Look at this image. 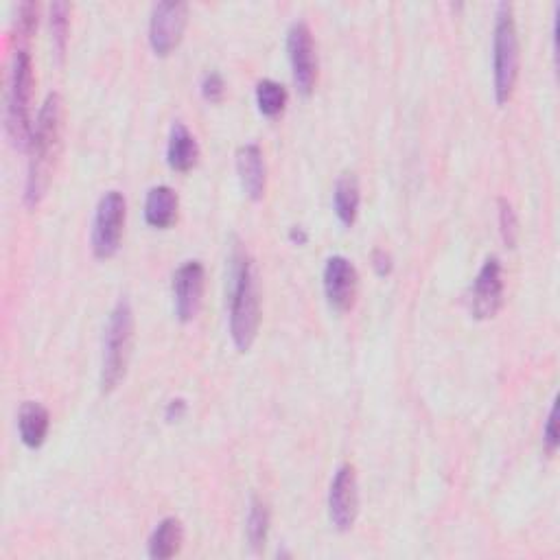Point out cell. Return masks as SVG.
Segmentation results:
<instances>
[{
	"label": "cell",
	"mask_w": 560,
	"mask_h": 560,
	"mask_svg": "<svg viewBox=\"0 0 560 560\" xmlns=\"http://www.w3.org/2000/svg\"><path fill=\"white\" fill-rule=\"evenodd\" d=\"M226 296L230 315V337L245 353L250 350L261 324V300L254 263L241 241H232L226 274Z\"/></svg>",
	"instance_id": "1"
},
{
	"label": "cell",
	"mask_w": 560,
	"mask_h": 560,
	"mask_svg": "<svg viewBox=\"0 0 560 560\" xmlns=\"http://www.w3.org/2000/svg\"><path fill=\"white\" fill-rule=\"evenodd\" d=\"M62 130H64V101L60 92H51L44 99L33 123L29 140V167L25 184V204L35 208L49 191L57 156L62 149Z\"/></svg>",
	"instance_id": "2"
},
{
	"label": "cell",
	"mask_w": 560,
	"mask_h": 560,
	"mask_svg": "<svg viewBox=\"0 0 560 560\" xmlns=\"http://www.w3.org/2000/svg\"><path fill=\"white\" fill-rule=\"evenodd\" d=\"M31 97H33V64L27 46H18L11 57L5 130L16 149H27L33 123H31Z\"/></svg>",
	"instance_id": "3"
},
{
	"label": "cell",
	"mask_w": 560,
	"mask_h": 560,
	"mask_svg": "<svg viewBox=\"0 0 560 560\" xmlns=\"http://www.w3.org/2000/svg\"><path fill=\"white\" fill-rule=\"evenodd\" d=\"M134 344V311L127 298L116 302L110 311L103 335V359H101V390L108 394L119 388L127 375Z\"/></svg>",
	"instance_id": "4"
},
{
	"label": "cell",
	"mask_w": 560,
	"mask_h": 560,
	"mask_svg": "<svg viewBox=\"0 0 560 560\" xmlns=\"http://www.w3.org/2000/svg\"><path fill=\"white\" fill-rule=\"evenodd\" d=\"M519 79V35L515 9L510 3H499L495 11L493 33V90L495 101L504 105L510 101Z\"/></svg>",
	"instance_id": "5"
},
{
	"label": "cell",
	"mask_w": 560,
	"mask_h": 560,
	"mask_svg": "<svg viewBox=\"0 0 560 560\" xmlns=\"http://www.w3.org/2000/svg\"><path fill=\"white\" fill-rule=\"evenodd\" d=\"M127 217V204L121 191H108L101 195V200L92 219V252L97 259H112L119 252L123 228Z\"/></svg>",
	"instance_id": "6"
},
{
	"label": "cell",
	"mask_w": 560,
	"mask_h": 560,
	"mask_svg": "<svg viewBox=\"0 0 560 560\" xmlns=\"http://www.w3.org/2000/svg\"><path fill=\"white\" fill-rule=\"evenodd\" d=\"M287 55L298 92L302 97H309L318 81V55H315L313 33L305 20L291 22L287 31Z\"/></svg>",
	"instance_id": "7"
},
{
	"label": "cell",
	"mask_w": 560,
	"mask_h": 560,
	"mask_svg": "<svg viewBox=\"0 0 560 560\" xmlns=\"http://www.w3.org/2000/svg\"><path fill=\"white\" fill-rule=\"evenodd\" d=\"M186 20H189V5L186 3L169 0V3L154 5L149 18V44L156 55L167 57L178 49Z\"/></svg>",
	"instance_id": "8"
},
{
	"label": "cell",
	"mask_w": 560,
	"mask_h": 560,
	"mask_svg": "<svg viewBox=\"0 0 560 560\" xmlns=\"http://www.w3.org/2000/svg\"><path fill=\"white\" fill-rule=\"evenodd\" d=\"M359 515V484L353 464L337 466L329 488V519L335 530L348 532Z\"/></svg>",
	"instance_id": "9"
},
{
	"label": "cell",
	"mask_w": 560,
	"mask_h": 560,
	"mask_svg": "<svg viewBox=\"0 0 560 560\" xmlns=\"http://www.w3.org/2000/svg\"><path fill=\"white\" fill-rule=\"evenodd\" d=\"M504 302V270L497 256H488L471 287V313L477 320L495 318Z\"/></svg>",
	"instance_id": "10"
},
{
	"label": "cell",
	"mask_w": 560,
	"mask_h": 560,
	"mask_svg": "<svg viewBox=\"0 0 560 560\" xmlns=\"http://www.w3.org/2000/svg\"><path fill=\"white\" fill-rule=\"evenodd\" d=\"M322 283H324V296L335 311H348L355 305L359 274L355 270V265L350 263L346 256L335 254L326 261Z\"/></svg>",
	"instance_id": "11"
},
{
	"label": "cell",
	"mask_w": 560,
	"mask_h": 560,
	"mask_svg": "<svg viewBox=\"0 0 560 560\" xmlns=\"http://www.w3.org/2000/svg\"><path fill=\"white\" fill-rule=\"evenodd\" d=\"M206 272L200 261H186L173 274V302L180 322H191L202 307Z\"/></svg>",
	"instance_id": "12"
},
{
	"label": "cell",
	"mask_w": 560,
	"mask_h": 560,
	"mask_svg": "<svg viewBox=\"0 0 560 560\" xmlns=\"http://www.w3.org/2000/svg\"><path fill=\"white\" fill-rule=\"evenodd\" d=\"M237 173L241 180L243 193L250 197L252 202L263 200L265 184H267V171H265V158L263 151L256 143L241 145L237 151Z\"/></svg>",
	"instance_id": "13"
},
{
	"label": "cell",
	"mask_w": 560,
	"mask_h": 560,
	"mask_svg": "<svg viewBox=\"0 0 560 560\" xmlns=\"http://www.w3.org/2000/svg\"><path fill=\"white\" fill-rule=\"evenodd\" d=\"M178 193H175L171 186L160 184L149 189L147 200H145V219L151 228L167 230L175 224L178 219Z\"/></svg>",
	"instance_id": "14"
},
{
	"label": "cell",
	"mask_w": 560,
	"mask_h": 560,
	"mask_svg": "<svg viewBox=\"0 0 560 560\" xmlns=\"http://www.w3.org/2000/svg\"><path fill=\"white\" fill-rule=\"evenodd\" d=\"M51 416L49 410L38 401H25L18 412V431L20 440L25 442L29 449H40L44 445L46 436H49Z\"/></svg>",
	"instance_id": "15"
},
{
	"label": "cell",
	"mask_w": 560,
	"mask_h": 560,
	"mask_svg": "<svg viewBox=\"0 0 560 560\" xmlns=\"http://www.w3.org/2000/svg\"><path fill=\"white\" fill-rule=\"evenodd\" d=\"M200 160V145L184 123H173L167 143V162L173 171H191Z\"/></svg>",
	"instance_id": "16"
},
{
	"label": "cell",
	"mask_w": 560,
	"mask_h": 560,
	"mask_svg": "<svg viewBox=\"0 0 560 560\" xmlns=\"http://www.w3.org/2000/svg\"><path fill=\"white\" fill-rule=\"evenodd\" d=\"M182 541H184V530L180 519L165 517L149 536L147 554L154 560H169L175 554H180Z\"/></svg>",
	"instance_id": "17"
},
{
	"label": "cell",
	"mask_w": 560,
	"mask_h": 560,
	"mask_svg": "<svg viewBox=\"0 0 560 560\" xmlns=\"http://www.w3.org/2000/svg\"><path fill=\"white\" fill-rule=\"evenodd\" d=\"M361 191L355 173H342L333 189V210L344 226H353L359 215Z\"/></svg>",
	"instance_id": "18"
},
{
	"label": "cell",
	"mask_w": 560,
	"mask_h": 560,
	"mask_svg": "<svg viewBox=\"0 0 560 560\" xmlns=\"http://www.w3.org/2000/svg\"><path fill=\"white\" fill-rule=\"evenodd\" d=\"M270 523H272L270 508H267V504L261 497L254 495L250 499L248 519H245V532H248V541L252 545V550L259 552L261 547H265L267 536H270Z\"/></svg>",
	"instance_id": "19"
},
{
	"label": "cell",
	"mask_w": 560,
	"mask_h": 560,
	"mask_svg": "<svg viewBox=\"0 0 560 560\" xmlns=\"http://www.w3.org/2000/svg\"><path fill=\"white\" fill-rule=\"evenodd\" d=\"M256 105L267 119H276L283 114L287 105V90L283 84H278L274 79H261L256 86Z\"/></svg>",
	"instance_id": "20"
},
{
	"label": "cell",
	"mask_w": 560,
	"mask_h": 560,
	"mask_svg": "<svg viewBox=\"0 0 560 560\" xmlns=\"http://www.w3.org/2000/svg\"><path fill=\"white\" fill-rule=\"evenodd\" d=\"M70 7L66 3H53L51 5V40L55 55L64 57L66 42H68V27H70Z\"/></svg>",
	"instance_id": "21"
},
{
	"label": "cell",
	"mask_w": 560,
	"mask_h": 560,
	"mask_svg": "<svg viewBox=\"0 0 560 560\" xmlns=\"http://www.w3.org/2000/svg\"><path fill=\"white\" fill-rule=\"evenodd\" d=\"M499 232L508 248H515L519 239V221L515 208H512V204L506 200V197H501L499 200Z\"/></svg>",
	"instance_id": "22"
},
{
	"label": "cell",
	"mask_w": 560,
	"mask_h": 560,
	"mask_svg": "<svg viewBox=\"0 0 560 560\" xmlns=\"http://www.w3.org/2000/svg\"><path fill=\"white\" fill-rule=\"evenodd\" d=\"M38 5L35 3H20L18 18H16V40H29L38 29Z\"/></svg>",
	"instance_id": "23"
},
{
	"label": "cell",
	"mask_w": 560,
	"mask_h": 560,
	"mask_svg": "<svg viewBox=\"0 0 560 560\" xmlns=\"http://www.w3.org/2000/svg\"><path fill=\"white\" fill-rule=\"evenodd\" d=\"M200 88H202L204 99L210 101V103H219L226 95V81H224V77L217 73V70H210V73H206L202 77Z\"/></svg>",
	"instance_id": "24"
},
{
	"label": "cell",
	"mask_w": 560,
	"mask_h": 560,
	"mask_svg": "<svg viewBox=\"0 0 560 560\" xmlns=\"http://www.w3.org/2000/svg\"><path fill=\"white\" fill-rule=\"evenodd\" d=\"M543 449L547 455H554L558 449V420H556V403H552L550 414L545 418L543 427Z\"/></svg>",
	"instance_id": "25"
},
{
	"label": "cell",
	"mask_w": 560,
	"mask_h": 560,
	"mask_svg": "<svg viewBox=\"0 0 560 560\" xmlns=\"http://www.w3.org/2000/svg\"><path fill=\"white\" fill-rule=\"evenodd\" d=\"M372 265H375L379 276H388L392 272V256L379 248L372 252Z\"/></svg>",
	"instance_id": "26"
},
{
	"label": "cell",
	"mask_w": 560,
	"mask_h": 560,
	"mask_svg": "<svg viewBox=\"0 0 560 560\" xmlns=\"http://www.w3.org/2000/svg\"><path fill=\"white\" fill-rule=\"evenodd\" d=\"M184 414H186V401L184 399H173V401L167 403L165 418L169 420V423H173V420H180Z\"/></svg>",
	"instance_id": "27"
},
{
	"label": "cell",
	"mask_w": 560,
	"mask_h": 560,
	"mask_svg": "<svg viewBox=\"0 0 560 560\" xmlns=\"http://www.w3.org/2000/svg\"><path fill=\"white\" fill-rule=\"evenodd\" d=\"M289 237H291V241H294V243H298V245L307 243V232H305V230H302V228H298V226H294V228H291Z\"/></svg>",
	"instance_id": "28"
}]
</instances>
